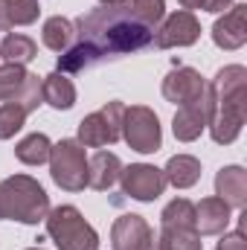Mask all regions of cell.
<instances>
[{
  "label": "cell",
  "instance_id": "6da1fadb",
  "mask_svg": "<svg viewBox=\"0 0 247 250\" xmlns=\"http://www.w3.org/2000/svg\"><path fill=\"white\" fill-rule=\"evenodd\" d=\"M76 41L59 56V73H82L102 62L140 53L151 47L154 29L140 23L128 6H99L76 21Z\"/></svg>",
  "mask_w": 247,
  "mask_h": 250
},
{
  "label": "cell",
  "instance_id": "7a4b0ae2",
  "mask_svg": "<svg viewBox=\"0 0 247 250\" xmlns=\"http://www.w3.org/2000/svg\"><path fill=\"white\" fill-rule=\"evenodd\" d=\"M209 93V117L206 128L218 146H230L239 140L247 120V67L227 64L206 82Z\"/></svg>",
  "mask_w": 247,
  "mask_h": 250
},
{
  "label": "cell",
  "instance_id": "3957f363",
  "mask_svg": "<svg viewBox=\"0 0 247 250\" xmlns=\"http://www.w3.org/2000/svg\"><path fill=\"white\" fill-rule=\"evenodd\" d=\"M50 212V195L35 178L12 175L0 181V221L41 224Z\"/></svg>",
  "mask_w": 247,
  "mask_h": 250
},
{
  "label": "cell",
  "instance_id": "277c9868",
  "mask_svg": "<svg viewBox=\"0 0 247 250\" xmlns=\"http://www.w3.org/2000/svg\"><path fill=\"white\" fill-rule=\"evenodd\" d=\"M47 236L59 250H99V233L84 221V215L73 207L62 204L47 212Z\"/></svg>",
  "mask_w": 247,
  "mask_h": 250
},
{
  "label": "cell",
  "instance_id": "5b68a950",
  "mask_svg": "<svg viewBox=\"0 0 247 250\" xmlns=\"http://www.w3.org/2000/svg\"><path fill=\"white\" fill-rule=\"evenodd\" d=\"M50 178L64 192H82L87 187V154L79 140H59L50 151Z\"/></svg>",
  "mask_w": 247,
  "mask_h": 250
},
{
  "label": "cell",
  "instance_id": "8992f818",
  "mask_svg": "<svg viewBox=\"0 0 247 250\" xmlns=\"http://www.w3.org/2000/svg\"><path fill=\"white\" fill-rule=\"evenodd\" d=\"M0 102H12L23 108L26 114L38 111L44 102L41 93V76L29 73L23 64H0Z\"/></svg>",
  "mask_w": 247,
  "mask_h": 250
},
{
  "label": "cell",
  "instance_id": "52a82bcc",
  "mask_svg": "<svg viewBox=\"0 0 247 250\" xmlns=\"http://www.w3.org/2000/svg\"><path fill=\"white\" fill-rule=\"evenodd\" d=\"M123 114H125V102L114 99L105 108L87 114L79 123V143L84 148H102V146H114L123 137Z\"/></svg>",
  "mask_w": 247,
  "mask_h": 250
},
{
  "label": "cell",
  "instance_id": "ba28073f",
  "mask_svg": "<svg viewBox=\"0 0 247 250\" xmlns=\"http://www.w3.org/2000/svg\"><path fill=\"white\" fill-rule=\"evenodd\" d=\"M123 140L128 148L140 151V154H154L163 146V128L160 120L151 108L145 105H131L123 114Z\"/></svg>",
  "mask_w": 247,
  "mask_h": 250
},
{
  "label": "cell",
  "instance_id": "9c48e42d",
  "mask_svg": "<svg viewBox=\"0 0 247 250\" xmlns=\"http://www.w3.org/2000/svg\"><path fill=\"white\" fill-rule=\"evenodd\" d=\"M198 38H201V21L195 18V12L178 9L160 21V26L151 35V44L157 50H172V47H192Z\"/></svg>",
  "mask_w": 247,
  "mask_h": 250
},
{
  "label": "cell",
  "instance_id": "30bf717a",
  "mask_svg": "<svg viewBox=\"0 0 247 250\" xmlns=\"http://www.w3.org/2000/svg\"><path fill=\"white\" fill-rule=\"evenodd\" d=\"M120 184H123V192L134 201H157L166 189V178H163V169L151 166V163H131V166H123L120 172Z\"/></svg>",
  "mask_w": 247,
  "mask_h": 250
},
{
  "label": "cell",
  "instance_id": "8fae6325",
  "mask_svg": "<svg viewBox=\"0 0 247 250\" xmlns=\"http://www.w3.org/2000/svg\"><path fill=\"white\" fill-rule=\"evenodd\" d=\"M206 93V79L195 67H175L163 79V99L172 105H189Z\"/></svg>",
  "mask_w": 247,
  "mask_h": 250
},
{
  "label": "cell",
  "instance_id": "7c38bea8",
  "mask_svg": "<svg viewBox=\"0 0 247 250\" xmlns=\"http://www.w3.org/2000/svg\"><path fill=\"white\" fill-rule=\"evenodd\" d=\"M212 41L221 50H242L247 44V3H233L215 23H212Z\"/></svg>",
  "mask_w": 247,
  "mask_h": 250
},
{
  "label": "cell",
  "instance_id": "4fadbf2b",
  "mask_svg": "<svg viewBox=\"0 0 247 250\" xmlns=\"http://www.w3.org/2000/svg\"><path fill=\"white\" fill-rule=\"evenodd\" d=\"M206 117H209V93H204L201 99L189 102V105H181L175 120H172V134L175 140L181 143H195L204 128H206Z\"/></svg>",
  "mask_w": 247,
  "mask_h": 250
},
{
  "label": "cell",
  "instance_id": "5bb4252c",
  "mask_svg": "<svg viewBox=\"0 0 247 250\" xmlns=\"http://www.w3.org/2000/svg\"><path fill=\"white\" fill-rule=\"evenodd\" d=\"M230 221H233V209L218 195L204 198L201 204H195V230H198V236H221V233H227Z\"/></svg>",
  "mask_w": 247,
  "mask_h": 250
},
{
  "label": "cell",
  "instance_id": "9a60e30c",
  "mask_svg": "<svg viewBox=\"0 0 247 250\" xmlns=\"http://www.w3.org/2000/svg\"><path fill=\"white\" fill-rule=\"evenodd\" d=\"M151 233H154V230L148 227V221H145L143 215H134V212L120 215V218L114 221V227H111V248L114 250H140L143 242H145Z\"/></svg>",
  "mask_w": 247,
  "mask_h": 250
},
{
  "label": "cell",
  "instance_id": "2e32d148",
  "mask_svg": "<svg viewBox=\"0 0 247 250\" xmlns=\"http://www.w3.org/2000/svg\"><path fill=\"white\" fill-rule=\"evenodd\" d=\"M215 195L230 209L247 207V172L242 166H221L215 175Z\"/></svg>",
  "mask_w": 247,
  "mask_h": 250
},
{
  "label": "cell",
  "instance_id": "e0dca14e",
  "mask_svg": "<svg viewBox=\"0 0 247 250\" xmlns=\"http://www.w3.org/2000/svg\"><path fill=\"white\" fill-rule=\"evenodd\" d=\"M120 172H123V160L114 151H96L87 160V187L108 192L120 181Z\"/></svg>",
  "mask_w": 247,
  "mask_h": 250
},
{
  "label": "cell",
  "instance_id": "ac0fdd59",
  "mask_svg": "<svg viewBox=\"0 0 247 250\" xmlns=\"http://www.w3.org/2000/svg\"><path fill=\"white\" fill-rule=\"evenodd\" d=\"M41 93H44V102L56 111H70L76 105V84L70 82V76L59 70H53L50 76H41Z\"/></svg>",
  "mask_w": 247,
  "mask_h": 250
},
{
  "label": "cell",
  "instance_id": "d6986e66",
  "mask_svg": "<svg viewBox=\"0 0 247 250\" xmlns=\"http://www.w3.org/2000/svg\"><path fill=\"white\" fill-rule=\"evenodd\" d=\"M41 18V0H0V32L29 26Z\"/></svg>",
  "mask_w": 247,
  "mask_h": 250
},
{
  "label": "cell",
  "instance_id": "ffe728a7",
  "mask_svg": "<svg viewBox=\"0 0 247 250\" xmlns=\"http://www.w3.org/2000/svg\"><path fill=\"white\" fill-rule=\"evenodd\" d=\"M166 184H172L175 189H189L201 181V160L192 154H175L169 157L166 169H163Z\"/></svg>",
  "mask_w": 247,
  "mask_h": 250
},
{
  "label": "cell",
  "instance_id": "44dd1931",
  "mask_svg": "<svg viewBox=\"0 0 247 250\" xmlns=\"http://www.w3.org/2000/svg\"><path fill=\"white\" fill-rule=\"evenodd\" d=\"M41 41L47 50L53 53H64L73 47L76 41V23L70 18H62V15H53L44 21V29H41Z\"/></svg>",
  "mask_w": 247,
  "mask_h": 250
},
{
  "label": "cell",
  "instance_id": "7402d4cb",
  "mask_svg": "<svg viewBox=\"0 0 247 250\" xmlns=\"http://www.w3.org/2000/svg\"><path fill=\"white\" fill-rule=\"evenodd\" d=\"M38 56V44L23 32H9L0 41V59L6 64H29Z\"/></svg>",
  "mask_w": 247,
  "mask_h": 250
},
{
  "label": "cell",
  "instance_id": "603a6c76",
  "mask_svg": "<svg viewBox=\"0 0 247 250\" xmlns=\"http://www.w3.org/2000/svg\"><path fill=\"white\" fill-rule=\"evenodd\" d=\"M50 151H53V143H50V137L47 134H29V137H23L18 146H15V157L23 163V166H41V163H47L50 160Z\"/></svg>",
  "mask_w": 247,
  "mask_h": 250
},
{
  "label": "cell",
  "instance_id": "cb8c5ba5",
  "mask_svg": "<svg viewBox=\"0 0 247 250\" xmlns=\"http://www.w3.org/2000/svg\"><path fill=\"white\" fill-rule=\"evenodd\" d=\"M160 227H189L195 230V204L189 198H175L160 212Z\"/></svg>",
  "mask_w": 247,
  "mask_h": 250
},
{
  "label": "cell",
  "instance_id": "d4e9b609",
  "mask_svg": "<svg viewBox=\"0 0 247 250\" xmlns=\"http://www.w3.org/2000/svg\"><path fill=\"white\" fill-rule=\"evenodd\" d=\"M160 242L166 250H201L198 230L189 227H160Z\"/></svg>",
  "mask_w": 247,
  "mask_h": 250
},
{
  "label": "cell",
  "instance_id": "484cf974",
  "mask_svg": "<svg viewBox=\"0 0 247 250\" xmlns=\"http://www.w3.org/2000/svg\"><path fill=\"white\" fill-rule=\"evenodd\" d=\"M128 9L148 29H157L160 21L166 18V0H128Z\"/></svg>",
  "mask_w": 247,
  "mask_h": 250
},
{
  "label": "cell",
  "instance_id": "4316f807",
  "mask_svg": "<svg viewBox=\"0 0 247 250\" xmlns=\"http://www.w3.org/2000/svg\"><path fill=\"white\" fill-rule=\"evenodd\" d=\"M26 111L12 105V102H3L0 105V140H12L23 125H26Z\"/></svg>",
  "mask_w": 247,
  "mask_h": 250
},
{
  "label": "cell",
  "instance_id": "83f0119b",
  "mask_svg": "<svg viewBox=\"0 0 247 250\" xmlns=\"http://www.w3.org/2000/svg\"><path fill=\"white\" fill-rule=\"evenodd\" d=\"M215 250H247V239H245V227L233 230V233H221V242Z\"/></svg>",
  "mask_w": 247,
  "mask_h": 250
},
{
  "label": "cell",
  "instance_id": "f1b7e54d",
  "mask_svg": "<svg viewBox=\"0 0 247 250\" xmlns=\"http://www.w3.org/2000/svg\"><path fill=\"white\" fill-rule=\"evenodd\" d=\"M233 3H236V0H206L204 12H212V15H218V12H227Z\"/></svg>",
  "mask_w": 247,
  "mask_h": 250
},
{
  "label": "cell",
  "instance_id": "f546056e",
  "mask_svg": "<svg viewBox=\"0 0 247 250\" xmlns=\"http://www.w3.org/2000/svg\"><path fill=\"white\" fill-rule=\"evenodd\" d=\"M140 250H166V248H163L160 236H154V233H151V236H148V239L143 242V248H140Z\"/></svg>",
  "mask_w": 247,
  "mask_h": 250
},
{
  "label": "cell",
  "instance_id": "4dcf8cb0",
  "mask_svg": "<svg viewBox=\"0 0 247 250\" xmlns=\"http://www.w3.org/2000/svg\"><path fill=\"white\" fill-rule=\"evenodd\" d=\"M181 3V9H186V12H195V9H204L206 6V0H178Z\"/></svg>",
  "mask_w": 247,
  "mask_h": 250
},
{
  "label": "cell",
  "instance_id": "1f68e13d",
  "mask_svg": "<svg viewBox=\"0 0 247 250\" xmlns=\"http://www.w3.org/2000/svg\"><path fill=\"white\" fill-rule=\"evenodd\" d=\"M99 6H128V0H99Z\"/></svg>",
  "mask_w": 247,
  "mask_h": 250
},
{
  "label": "cell",
  "instance_id": "d6a6232c",
  "mask_svg": "<svg viewBox=\"0 0 247 250\" xmlns=\"http://www.w3.org/2000/svg\"><path fill=\"white\" fill-rule=\"evenodd\" d=\"M26 250H44V248H26Z\"/></svg>",
  "mask_w": 247,
  "mask_h": 250
}]
</instances>
